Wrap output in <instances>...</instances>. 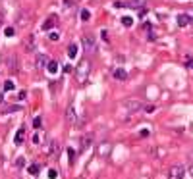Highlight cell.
<instances>
[{"instance_id":"22","label":"cell","mask_w":193,"mask_h":179,"mask_svg":"<svg viewBox=\"0 0 193 179\" xmlns=\"http://www.w3.org/2000/svg\"><path fill=\"white\" fill-rule=\"evenodd\" d=\"M185 66H187L189 69H193V58H191V56H187V58H185Z\"/></svg>"},{"instance_id":"7","label":"cell","mask_w":193,"mask_h":179,"mask_svg":"<svg viewBox=\"0 0 193 179\" xmlns=\"http://www.w3.org/2000/svg\"><path fill=\"white\" fill-rule=\"evenodd\" d=\"M145 2H147V0H127V6L133 8V10H139V8L145 6Z\"/></svg>"},{"instance_id":"25","label":"cell","mask_w":193,"mask_h":179,"mask_svg":"<svg viewBox=\"0 0 193 179\" xmlns=\"http://www.w3.org/2000/svg\"><path fill=\"white\" fill-rule=\"evenodd\" d=\"M89 145H91V137H85L83 139V148H87Z\"/></svg>"},{"instance_id":"9","label":"cell","mask_w":193,"mask_h":179,"mask_svg":"<svg viewBox=\"0 0 193 179\" xmlns=\"http://www.w3.org/2000/svg\"><path fill=\"white\" fill-rule=\"evenodd\" d=\"M54 23H56V18L52 16V18H48L45 23H42V31H50L52 27H54Z\"/></svg>"},{"instance_id":"8","label":"cell","mask_w":193,"mask_h":179,"mask_svg":"<svg viewBox=\"0 0 193 179\" xmlns=\"http://www.w3.org/2000/svg\"><path fill=\"white\" fill-rule=\"evenodd\" d=\"M189 23H191V19H189L187 14H180V16H178V25H180V27H185Z\"/></svg>"},{"instance_id":"2","label":"cell","mask_w":193,"mask_h":179,"mask_svg":"<svg viewBox=\"0 0 193 179\" xmlns=\"http://www.w3.org/2000/svg\"><path fill=\"white\" fill-rule=\"evenodd\" d=\"M81 45H83V48H85L87 54H95L97 52V39L93 37V35H85V37H81Z\"/></svg>"},{"instance_id":"32","label":"cell","mask_w":193,"mask_h":179,"mask_svg":"<svg viewBox=\"0 0 193 179\" xmlns=\"http://www.w3.org/2000/svg\"><path fill=\"white\" fill-rule=\"evenodd\" d=\"M187 16H189V19H191V21H193V12H191V14H187Z\"/></svg>"},{"instance_id":"28","label":"cell","mask_w":193,"mask_h":179,"mask_svg":"<svg viewBox=\"0 0 193 179\" xmlns=\"http://www.w3.org/2000/svg\"><path fill=\"white\" fill-rule=\"evenodd\" d=\"M114 6L116 8H126V2H114Z\"/></svg>"},{"instance_id":"12","label":"cell","mask_w":193,"mask_h":179,"mask_svg":"<svg viewBox=\"0 0 193 179\" xmlns=\"http://www.w3.org/2000/svg\"><path fill=\"white\" fill-rule=\"evenodd\" d=\"M68 56H70V58H75V56H77V45H75V42H70V46H68Z\"/></svg>"},{"instance_id":"10","label":"cell","mask_w":193,"mask_h":179,"mask_svg":"<svg viewBox=\"0 0 193 179\" xmlns=\"http://www.w3.org/2000/svg\"><path fill=\"white\" fill-rule=\"evenodd\" d=\"M114 77H116L118 81H126V79H127V73H126V69H122V68H120V69H116V71H114Z\"/></svg>"},{"instance_id":"3","label":"cell","mask_w":193,"mask_h":179,"mask_svg":"<svg viewBox=\"0 0 193 179\" xmlns=\"http://www.w3.org/2000/svg\"><path fill=\"white\" fill-rule=\"evenodd\" d=\"M124 108H126V112L127 114H137L139 110H143L145 106H143L139 100H135V98H127L126 102H124Z\"/></svg>"},{"instance_id":"14","label":"cell","mask_w":193,"mask_h":179,"mask_svg":"<svg viewBox=\"0 0 193 179\" xmlns=\"http://www.w3.org/2000/svg\"><path fill=\"white\" fill-rule=\"evenodd\" d=\"M46 69H48V73H56L58 71V62H48V66H46Z\"/></svg>"},{"instance_id":"11","label":"cell","mask_w":193,"mask_h":179,"mask_svg":"<svg viewBox=\"0 0 193 179\" xmlns=\"http://www.w3.org/2000/svg\"><path fill=\"white\" fill-rule=\"evenodd\" d=\"M25 48L29 50V52H33V50H35V37H33V35H29V37H27V41H25Z\"/></svg>"},{"instance_id":"23","label":"cell","mask_w":193,"mask_h":179,"mask_svg":"<svg viewBox=\"0 0 193 179\" xmlns=\"http://www.w3.org/2000/svg\"><path fill=\"white\" fill-rule=\"evenodd\" d=\"M41 123H42V119H41V118H35V119H33V127H37V129L41 127Z\"/></svg>"},{"instance_id":"29","label":"cell","mask_w":193,"mask_h":179,"mask_svg":"<svg viewBox=\"0 0 193 179\" xmlns=\"http://www.w3.org/2000/svg\"><path fill=\"white\" fill-rule=\"evenodd\" d=\"M155 110V106H151V104H149V106H145V112H149V114H151Z\"/></svg>"},{"instance_id":"17","label":"cell","mask_w":193,"mask_h":179,"mask_svg":"<svg viewBox=\"0 0 193 179\" xmlns=\"http://www.w3.org/2000/svg\"><path fill=\"white\" fill-rule=\"evenodd\" d=\"M68 156H70V164H71V166H74V162H75V150L74 148H68Z\"/></svg>"},{"instance_id":"21","label":"cell","mask_w":193,"mask_h":179,"mask_svg":"<svg viewBox=\"0 0 193 179\" xmlns=\"http://www.w3.org/2000/svg\"><path fill=\"white\" fill-rule=\"evenodd\" d=\"M10 69L18 71V68H16V56H12V58H10Z\"/></svg>"},{"instance_id":"27","label":"cell","mask_w":193,"mask_h":179,"mask_svg":"<svg viewBox=\"0 0 193 179\" xmlns=\"http://www.w3.org/2000/svg\"><path fill=\"white\" fill-rule=\"evenodd\" d=\"M18 110H21L19 106H10V108H6V112H18Z\"/></svg>"},{"instance_id":"5","label":"cell","mask_w":193,"mask_h":179,"mask_svg":"<svg viewBox=\"0 0 193 179\" xmlns=\"http://www.w3.org/2000/svg\"><path fill=\"white\" fill-rule=\"evenodd\" d=\"M66 123L68 125H77V114H75V108H74V104H70L68 106V110H66Z\"/></svg>"},{"instance_id":"31","label":"cell","mask_w":193,"mask_h":179,"mask_svg":"<svg viewBox=\"0 0 193 179\" xmlns=\"http://www.w3.org/2000/svg\"><path fill=\"white\" fill-rule=\"evenodd\" d=\"M189 173H191V177H193V164L189 166Z\"/></svg>"},{"instance_id":"13","label":"cell","mask_w":193,"mask_h":179,"mask_svg":"<svg viewBox=\"0 0 193 179\" xmlns=\"http://www.w3.org/2000/svg\"><path fill=\"white\" fill-rule=\"evenodd\" d=\"M23 135H25V131H23V127H21V129L16 133V139H14V142H16V145H21V142H23Z\"/></svg>"},{"instance_id":"18","label":"cell","mask_w":193,"mask_h":179,"mask_svg":"<svg viewBox=\"0 0 193 179\" xmlns=\"http://www.w3.org/2000/svg\"><path fill=\"white\" fill-rule=\"evenodd\" d=\"M122 23H124V27H131L133 25V19L126 16V18H122Z\"/></svg>"},{"instance_id":"15","label":"cell","mask_w":193,"mask_h":179,"mask_svg":"<svg viewBox=\"0 0 193 179\" xmlns=\"http://www.w3.org/2000/svg\"><path fill=\"white\" fill-rule=\"evenodd\" d=\"M27 171H29L31 175H37L39 171H41V166H39V164H31V166L27 168Z\"/></svg>"},{"instance_id":"33","label":"cell","mask_w":193,"mask_h":179,"mask_svg":"<svg viewBox=\"0 0 193 179\" xmlns=\"http://www.w3.org/2000/svg\"><path fill=\"white\" fill-rule=\"evenodd\" d=\"M2 100H4V98H2V95H0V104H2Z\"/></svg>"},{"instance_id":"24","label":"cell","mask_w":193,"mask_h":179,"mask_svg":"<svg viewBox=\"0 0 193 179\" xmlns=\"http://www.w3.org/2000/svg\"><path fill=\"white\" fill-rule=\"evenodd\" d=\"M48 177H50V179H56V177H58V171H56V169H50V171H48Z\"/></svg>"},{"instance_id":"26","label":"cell","mask_w":193,"mask_h":179,"mask_svg":"<svg viewBox=\"0 0 193 179\" xmlns=\"http://www.w3.org/2000/svg\"><path fill=\"white\" fill-rule=\"evenodd\" d=\"M48 39H50V41H58L60 35H58V33H50V37H48Z\"/></svg>"},{"instance_id":"4","label":"cell","mask_w":193,"mask_h":179,"mask_svg":"<svg viewBox=\"0 0 193 179\" xmlns=\"http://www.w3.org/2000/svg\"><path fill=\"white\" fill-rule=\"evenodd\" d=\"M185 177V168L180 166V164H176L168 169V179H183Z\"/></svg>"},{"instance_id":"1","label":"cell","mask_w":193,"mask_h":179,"mask_svg":"<svg viewBox=\"0 0 193 179\" xmlns=\"http://www.w3.org/2000/svg\"><path fill=\"white\" fill-rule=\"evenodd\" d=\"M75 75H77V81L83 85L85 81L89 79V75H91V62L89 60H81L79 66L75 68Z\"/></svg>"},{"instance_id":"6","label":"cell","mask_w":193,"mask_h":179,"mask_svg":"<svg viewBox=\"0 0 193 179\" xmlns=\"http://www.w3.org/2000/svg\"><path fill=\"white\" fill-rule=\"evenodd\" d=\"M48 62H50V60H48V56H46V54H39V56H37V68H39V69L46 68V66H48Z\"/></svg>"},{"instance_id":"19","label":"cell","mask_w":193,"mask_h":179,"mask_svg":"<svg viewBox=\"0 0 193 179\" xmlns=\"http://www.w3.org/2000/svg\"><path fill=\"white\" fill-rule=\"evenodd\" d=\"M4 35H6V37H14V35H16V29H14V27H6Z\"/></svg>"},{"instance_id":"16","label":"cell","mask_w":193,"mask_h":179,"mask_svg":"<svg viewBox=\"0 0 193 179\" xmlns=\"http://www.w3.org/2000/svg\"><path fill=\"white\" fill-rule=\"evenodd\" d=\"M79 18H81V21H89V19H91V12H89V10H81Z\"/></svg>"},{"instance_id":"20","label":"cell","mask_w":193,"mask_h":179,"mask_svg":"<svg viewBox=\"0 0 193 179\" xmlns=\"http://www.w3.org/2000/svg\"><path fill=\"white\" fill-rule=\"evenodd\" d=\"M14 87H16V85H14V83H12L10 79L4 83V91H14Z\"/></svg>"},{"instance_id":"30","label":"cell","mask_w":193,"mask_h":179,"mask_svg":"<svg viewBox=\"0 0 193 179\" xmlns=\"http://www.w3.org/2000/svg\"><path fill=\"white\" fill-rule=\"evenodd\" d=\"M71 2H74V0H64V4H66V6H70Z\"/></svg>"}]
</instances>
